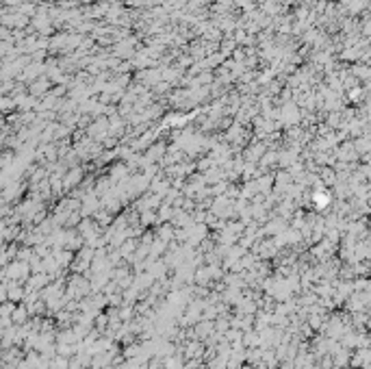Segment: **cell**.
<instances>
[{"label": "cell", "instance_id": "6da1fadb", "mask_svg": "<svg viewBox=\"0 0 371 369\" xmlns=\"http://www.w3.org/2000/svg\"><path fill=\"white\" fill-rule=\"evenodd\" d=\"M26 313H22V310H16V320H24Z\"/></svg>", "mask_w": 371, "mask_h": 369}]
</instances>
